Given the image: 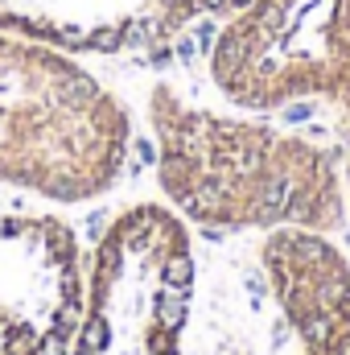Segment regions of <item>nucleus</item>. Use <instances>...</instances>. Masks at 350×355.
<instances>
[{"mask_svg":"<svg viewBox=\"0 0 350 355\" xmlns=\"http://www.w3.org/2000/svg\"><path fill=\"white\" fill-rule=\"evenodd\" d=\"M260 265L288 355H350V261L330 232H264Z\"/></svg>","mask_w":350,"mask_h":355,"instance_id":"nucleus-7","label":"nucleus"},{"mask_svg":"<svg viewBox=\"0 0 350 355\" xmlns=\"http://www.w3.org/2000/svg\"><path fill=\"white\" fill-rule=\"evenodd\" d=\"M128 145V107L79 58L0 33V182L87 202L116 186Z\"/></svg>","mask_w":350,"mask_h":355,"instance_id":"nucleus-2","label":"nucleus"},{"mask_svg":"<svg viewBox=\"0 0 350 355\" xmlns=\"http://www.w3.org/2000/svg\"><path fill=\"white\" fill-rule=\"evenodd\" d=\"M87 268L58 215H0V355H71Z\"/></svg>","mask_w":350,"mask_h":355,"instance_id":"nucleus-5","label":"nucleus"},{"mask_svg":"<svg viewBox=\"0 0 350 355\" xmlns=\"http://www.w3.org/2000/svg\"><path fill=\"white\" fill-rule=\"evenodd\" d=\"M347 194H350V157H347Z\"/></svg>","mask_w":350,"mask_h":355,"instance_id":"nucleus-8","label":"nucleus"},{"mask_svg":"<svg viewBox=\"0 0 350 355\" xmlns=\"http://www.w3.org/2000/svg\"><path fill=\"white\" fill-rule=\"evenodd\" d=\"M194 244L169 202H132L87 265L71 355H181L194 306Z\"/></svg>","mask_w":350,"mask_h":355,"instance_id":"nucleus-3","label":"nucleus"},{"mask_svg":"<svg viewBox=\"0 0 350 355\" xmlns=\"http://www.w3.org/2000/svg\"><path fill=\"white\" fill-rule=\"evenodd\" d=\"M210 83L256 116L322 103L350 157V0H243L210 46Z\"/></svg>","mask_w":350,"mask_h":355,"instance_id":"nucleus-4","label":"nucleus"},{"mask_svg":"<svg viewBox=\"0 0 350 355\" xmlns=\"http://www.w3.org/2000/svg\"><path fill=\"white\" fill-rule=\"evenodd\" d=\"M243 0H0V33L58 54H132L169 46L194 21L231 17Z\"/></svg>","mask_w":350,"mask_h":355,"instance_id":"nucleus-6","label":"nucleus"},{"mask_svg":"<svg viewBox=\"0 0 350 355\" xmlns=\"http://www.w3.org/2000/svg\"><path fill=\"white\" fill-rule=\"evenodd\" d=\"M149 128L157 141V182L185 223L227 232L309 227L338 232L350 215L347 157L256 112L190 103L153 87Z\"/></svg>","mask_w":350,"mask_h":355,"instance_id":"nucleus-1","label":"nucleus"}]
</instances>
